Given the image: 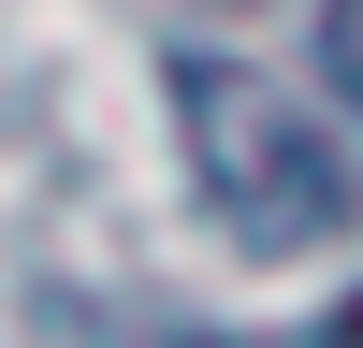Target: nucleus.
Instances as JSON below:
<instances>
[{
  "instance_id": "1",
  "label": "nucleus",
  "mask_w": 363,
  "mask_h": 348,
  "mask_svg": "<svg viewBox=\"0 0 363 348\" xmlns=\"http://www.w3.org/2000/svg\"><path fill=\"white\" fill-rule=\"evenodd\" d=\"M174 131H189V189L218 203V232L262 247V261H306V247H335L363 218L349 145L320 131L306 102H277L262 73H233V58H174Z\"/></svg>"
},
{
  "instance_id": "2",
  "label": "nucleus",
  "mask_w": 363,
  "mask_h": 348,
  "mask_svg": "<svg viewBox=\"0 0 363 348\" xmlns=\"http://www.w3.org/2000/svg\"><path fill=\"white\" fill-rule=\"evenodd\" d=\"M335 73L363 87V0H349V15H335Z\"/></svg>"
}]
</instances>
